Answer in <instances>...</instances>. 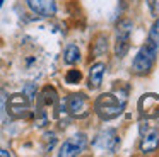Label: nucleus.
<instances>
[{"label": "nucleus", "instance_id": "1a4fd4ad", "mask_svg": "<svg viewBox=\"0 0 159 157\" xmlns=\"http://www.w3.org/2000/svg\"><path fill=\"white\" fill-rule=\"evenodd\" d=\"M28 7L39 17H52L57 12L55 0H26Z\"/></svg>", "mask_w": 159, "mask_h": 157}, {"label": "nucleus", "instance_id": "7ed1b4c3", "mask_svg": "<svg viewBox=\"0 0 159 157\" xmlns=\"http://www.w3.org/2000/svg\"><path fill=\"white\" fill-rule=\"evenodd\" d=\"M134 24L130 20H121L116 26V44H115V55L116 58H123L128 53V48H130V33Z\"/></svg>", "mask_w": 159, "mask_h": 157}, {"label": "nucleus", "instance_id": "a211bd4d", "mask_svg": "<svg viewBox=\"0 0 159 157\" xmlns=\"http://www.w3.org/2000/svg\"><path fill=\"white\" fill-rule=\"evenodd\" d=\"M22 94H24L31 102L34 101V97H36V87H34V84H28V85H26V87H24V92H22Z\"/></svg>", "mask_w": 159, "mask_h": 157}, {"label": "nucleus", "instance_id": "6e6552de", "mask_svg": "<svg viewBox=\"0 0 159 157\" xmlns=\"http://www.w3.org/2000/svg\"><path fill=\"white\" fill-rule=\"evenodd\" d=\"M137 108H139V116L140 119H151L156 118L159 111V96L157 94H144L140 96L137 102Z\"/></svg>", "mask_w": 159, "mask_h": 157}, {"label": "nucleus", "instance_id": "dca6fc26", "mask_svg": "<svg viewBox=\"0 0 159 157\" xmlns=\"http://www.w3.org/2000/svg\"><path fill=\"white\" fill-rule=\"evenodd\" d=\"M80 78H82V74H80V70H77V68L69 70V72H67V75H65V82H67V84H79Z\"/></svg>", "mask_w": 159, "mask_h": 157}, {"label": "nucleus", "instance_id": "39448f33", "mask_svg": "<svg viewBox=\"0 0 159 157\" xmlns=\"http://www.w3.org/2000/svg\"><path fill=\"white\" fill-rule=\"evenodd\" d=\"M67 113L74 118H86L91 113V104L86 94H72L67 97Z\"/></svg>", "mask_w": 159, "mask_h": 157}, {"label": "nucleus", "instance_id": "423d86ee", "mask_svg": "<svg viewBox=\"0 0 159 157\" xmlns=\"http://www.w3.org/2000/svg\"><path fill=\"white\" fill-rule=\"evenodd\" d=\"M86 147H87L86 135H84V133H77V135L70 137L69 140H65V142L62 143L58 155L60 157H75V155H79V154H82Z\"/></svg>", "mask_w": 159, "mask_h": 157}, {"label": "nucleus", "instance_id": "4468645a", "mask_svg": "<svg viewBox=\"0 0 159 157\" xmlns=\"http://www.w3.org/2000/svg\"><path fill=\"white\" fill-rule=\"evenodd\" d=\"M106 50H108V38L104 36V34H99V36L96 38V41H94V44H93L94 56H101V55H104Z\"/></svg>", "mask_w": 159, "mask_h": 157}, {"label": "nucleus", "instance_id": "6ab92c4d", "mask_svg": "<svg viewBox=\"0 0 159 157\" xmlns=\"http://www.w3.org/2000/svg\"><path fill=\"white\" fill-rule=\"evenodd\" d=\"M11 155V152H7L5 149H0V157H9Z\"/></svg>", "mask_w": 159, "mask_h": 157}, {"label": "nucleus", "instance_id": "ddd939ff", "mask_svg": "<svg viewBox=\"0 0 159 157\" xmlns=\"http://www.w3.org/2000/svg\"><path fill=\"white\" fill-rule=\"evenodd\" d=\"M80 60V50L75 46V44H69L63 51V61L67 65H74Z\"/></svg>", "mask_w": 159, "mask_h": 157}, {"label": "nucleus", "instance_id": "f03ea898", "mask_svg": "<svg viewBox=\"0 0 159 157\" xmlns=\"http://www.w3.org/2000/svg\"><path fill=\"white\" fill-rule=\"evenodd\" d=\"M157 51L159 50H154V48H151L145 43V46H142L140 50H139V53L135 55L134 61H132V70H134V74H137V75L149 74V72L152 70V67H154V63H156Z\"/></svg>", "mask_w": 159, "mask_h": 157}, {"label": "nucleus", "instance_id": "2eb2a0df", "mask_svg": "<svg viewBox=\"0 0 159 157\" xmlns=\"http://www.w3.org/2000/svg\"><path fill=\"white\" fill-rule=\"evenodd\" d=\"M147 44L154 50H159V19L152 24L151 31H149V36H147Z\"/></svg>", "mask_w": 159, "mask_h": 157}, {"label": "nucleus", "instance_id": "0eeeda50", "mask_svg": "<svg viewBox=\"0 0 159 157\" xmlns=\"http://www.w3.org/2000/svg\"><path fill=\"white\" fill-rule=\"evenodd\" d=\"M93 145L98 147V149H101V150H108V152L113 154L115 150L120 147V137H118L116 130H113V128L103 130V132H99L98 137L93 140Z\"/></svg>", "mask_w": 159, "mask_h": 157}, {"label": "nucleus", "instance_id": "aec40b11", "mask_svg": "<svg viewBox=\"0 0 159 157\" xmlns=\"http://www.w3.org/2000/svg\"><path fill=\"white\" fill-rule=\"evenodd\" d=\"M4 2H5V0H0V7H2V5H4Z\"/></svg>", "mask_w": 159, "mask_h": 157}, {"label": "nucleus", "instance_id": "f257e3e1", "mask_svg": "<svg viewBox=\"0 0 159 157\" xmlns=\"http://www.w3.org/2000/svg\"><path fill=\"white\" fill-rule=\"evenodd\" d=\"M127 96H128V87L116 85L111 92H104V94L98 96L96 101H94V111L103 121L118 118L125 109Z\"/></svg>", "mask_w": 159, "mask_h": 157}, {"label": "nucleus", "instance_id": "f3484780", "mask_svg": "<svg viewBox=\"0 0 159 157\" xmlns=\"http://www.w3.org/2000/svg\"><path fill=\"white\" fill-rule=\"evenodd\" d=\"M43 138H45V142H46V145H45V150L46 152H48V150H52L53 147H55V143H57V137H55V133H45V137H43Z\"/></svg>", "mask_w": 159, "mask_h": 157}, {"label": "nucleus", "instance_id": "9b49d317", "mask_svg": "<svg viewBox=\"0 0 159 157\" xmlns=\"http://www.w3.org/2000/svg\"><path fill=\"white\" fill-rule=\"evenodd\" d=\"M57 104H58V94L52 85H46L38 97V108H48V106L57 108Z\"/></svg>", "mask_w": 159, "mask_h": 157}, {"label": "nucleus", "instance_id": "20e7f679", "mask_svg": "<svg viewBox=\"0 0 159 157\" xmlns=\"http://www.w3.org/2000/svg\"><path fill=\"white\" fill-rule=\"evenodd\" d=\"M7 111L12 118H28L31 116V101L24 94H14L7 101Z\"/></svg>", "mask_w": 159, "mask_h": 157}, {"label": "nucleus", "instance_id": "9d476101", "mask_svg": "<svg viewBox=\"0 0 159 157\" xmlns=\"http://www.w3.org/2000/svg\"><path fill=\"white\" fill-rule=\"evenodd\" d=\"M159 147V130L149 128L145 133H142L140 140V150L144 154H152L156 152Z\"/></svg>", "mask_w": 159, "mask_h": 157}, {"label": "nucleus", "instance_id": "f8f14e48", "mask_svg": "<svg viewBox=\"0 0 159 157\" xmlns=\"http://www.w3.org/2000/svg\"><path fill=\"white\" fill-rule=\"evenodd\" d=\"M104 70H106V65L98 61L91 67L89 70V89H99L103 84V77H104Z\"/></svg>", "mask_w": 159, "mask_h": 157}]
</instances>
